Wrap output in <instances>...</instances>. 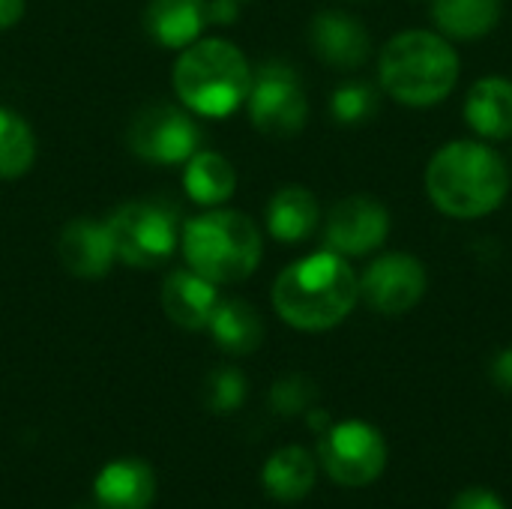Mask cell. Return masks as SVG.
Instances as JSON below:
<instances>
[{"label":"cell","instance_id":"cell-1","mask_svg":"<svg viewBox=\"0 0 512 509\" xmlns=\"http://www.w3.org/2000/svg\"><path fill=\"white\" fill-rule=\"evenodd\" d=\"M360 300V279L336 252H315L294 261L273 285L279 318L297 330L321 333L342 324Z\"/></svg>","mask_w":512,"mask_h":509},{"label":"cell","instance_id":"cell-2","mask_svg":"<svg viewBox=\"0 0 512 509\" xmlns=\"http://www.w3.org/2000/svg\"><path fill=\"white\" fill-rule=\"evenodd\" d=\"M432 204L453 219H480L498 210L510 192V168L480 141H453L441 147L426 168Z\"/></svg>","mask_w":512,"mask_h":509},{"label":"cell","instance_id":"cell-3","mask_svg":"<svg viewBox=\"0 0 512 509\" xmlns=\"http://www.w3.org/2000/svg\"><path fill=\"white\" fill-rule=\"evenodd\" d=\"M378 75L381 87L396 102L429 108L453 93L459 81V54L441 33L405 30L384 45Z\"/></svg>","mask_w":512,"mask_h":509},{"label":"cell","instance_id":"cell-4","mask_svg":"<svg viewBox=\"0 0 512 509\" xmlns=\"http://www.w3.org/2000/svg\"><path fill=\"white\" fill-rule=\"evenodd\" d=\"M174 90L186 108L204 117H225L240 108L252 90V69L243 51L225 39L186 45L174 63Z\"/></svg>","mask_w":512,"mask_h":509},{"label":"cell","instance_id":"cell-5","mask_svg":"<svg viewBox=\"0 0 512 509\" xmlns=\"http://www.w3.org/2000/svg\"><path fill=\"white\" fill-rule=\"evenodd\" d=\"M180 243L189 270L213 285L243 282L261 261V234L255 222L234 210H216L186 222Z\"/></svg>","mask_w":512,"mask_h":509},{"label":"cell","instance_id":"cell-6","mask_svg":"<svg viewBox=\"0 0 512 509\" xmlns=\"http://www.w3.org/2000/svg\"><path fill=\"white\" fill-rule=\"evenodd\" d=\"M108 231H111L117 258L138 270L162 267L180 243L177 210L165 201L123 204L108 219Z\"/></svg>","mask_w":512,"mask_h":509},{"label":"cell","instance_id":"cell-7","mask_svg":"<svg viewBox=\"0 0 512 509\" xmlns=\"http://www.w3.org/2000/svg\"><path fill=\"white\" fill-rule=\"evenodd\" d=\"M318 459L333 483L345 489H363L384 474L387 441L363 420L333 423L318 441Z\"/></svg>","mask_w":512,"mask_h":509},{"label":"cell","instance_id":"cell-8","mask_svg":"<svg viewBox=\"0 0 512 509\" xmlns=\"http://www.w3.org/2000/svg\"><path fill=\"white\" fill-rule=\"evenodd\" d=\"M126 144L144 162L177 165V162H189L192 153H198L201 129L186 111L165 102H153L144 105L129 120Z\"/></svg>","mask_w":512,"mask_h":509},{"label":"cell","instance_id":"cell-9","mask_svg":"<svg viewBox=\"0 0 512 509\" xmlns=\"http://www.w3.org/2000/svg\"><path fill=\"white\" fill-rule=\"evenodd\" d=\"M246 102L255 129L270 138H291L306 126L309 102L297 72L285 63H264L258 75H252Z\"/></svg>","mask_w":512,"mask_h":509},{"label":"cell","instance_id":"cell-10","mask_svg":"<svg viewBox=\"0 0 512 509\" xmlns=\"http://www.w3.org/2000/svg\"><path fill=\"white\" fill-rule=\"evenodd\" d=\"M426 267L405 252H390L366 267L360 276V300L378 315H405L426 294Z\"/></svg>","mask_w":512,"mask_h":509},{"label":"cell","instance_id":"cell-11","mask_svg":"<svg viewBox=\"0 0 512 509\" xmlns=\"http://www.w3.org/2000/svg\"><path fill=\"white\" fill-rule=\"evenodd\" d=\"M390 234V213L384 204L366 195H351L342 198L330 216H327V249L336 255H369L378 246H384Z\"/></svg>","mask_w":512,"mask_h":509},{"label":"cell","instance_id":"cell-12","mask_svg":"<svg viewBox=\"0 0 512 509\" xmlns=\"http://www.w3.org/2000/svg\"><path fill=\"white\" fill-rule=\"evenodd\" d=\"M309 42L315 54L336 69H357L369 60L372 39L363 21L348 12H321L309 27Z\"/></svg>","mask_w":512,"mask_h":509},{"label":"cell","instance_id":"cell-13","mask_svg":"<svg viewBox=\"0 0 512 509\" xmlns=\"http://www.w3.org/2000/svg\"><path fill=\"white\" fill-rule=\"evenodd\" d=\"M57 255H60V264L72 276H81V279L105 276L117 258L108 222H93V219L66 222L57 240Z\"/></svg>","mask_w":512,"mask_h":509},{"label":"cell","instance_id":"cell-14","mask_svg":"<svg viewBox=\"0 0 512 509\" xmlns=\"http://www.w3.org/2000/svg\"><path fill=\"white\" fill-rule=\"evenodd\" d=\"M219 306V291L195 270H171L162 285V309L183 330H204Z\"/></svg>","mask_w":512,"mask_h":509},{"label":"cell","instance_id":"cell-15","mask_svg":"<svg viewBox=\"0 0 512 509\" xmlns=\"http://www.w3.org/2000/svg\"><path fill=\"white\" fill-rule=\"evenodd\" d=\"M93 498L99 509H150L156 498V477L147 462L117 459L93 480Z\"/></svg>","mask_w":512,"mask_h":509},{"label":"cell","instance_id":"cell-16","mask_svg":"<svg viewBox=\"0 0 512 509\" xmlns=\"http://www.w3.org/2000/svg\"><path fill=\"white\" fill-rule=\"evenodd\" d=\"M207 24V0H153L144 12V30L165 48H186Z\"/></svg>","mask_w":512,"mask_h":509},{"label":"cell","instance_id":"cell-17","mask_svg":"<svg viewBox=\"0 0 512 509\" xmlns=\"http://www.w3.org/2000/svg\"><path fill=\"white\" fill-rule=\"evenodd\" d=\"M315 480H318V465H315L312 453L297 444L276 450L261 471L264 489L270 492V498H276L282 504L303 501L315 489Z\"/></svg>","mask_w":512,"mask_h":509},{"label":"cell","instance_id":"cell-18","mask_svg":"<svg viewBox=\"0 0 512 509\" xmlns=\"http://www.w3.org/2000/svg\"><path fill=\"white\" fill-rule=\"evenodd\" d=\"M465 120L483 138H510L512 135V81L489 75L480 78L465 99Z\"/></svg>","mask_w":512,"mask_h":509},{"label":"cell","instance_id":"cell-19","mask_svg":"<svg viewBox=\"0 0 512 509\" xmlns=\"http://www.w3.org/2000/svg\"><path fill=\"white\" fill-rule=\"evenodd\" d=\"M318 219H321L318 201L303 186H285L267 204V231L279 243H288V246L312 237V231L318 228Z\"/></svg>","mask_w":512,"mask_h":509},{"label":"cell","instance_id":"cell-20","mask_svg":"<svg viewBox=\"0 0 512 509\" xmlns=\"http://www.w3.org/2000/svg\"><path fill=\"white\" fill-rule=\"evenodd\" d=\"M207 330L222 351L237 357L258 351L264 342V321L246 300H219Z\"/></svg>","mask_w":512,"mask_h":509},{"label":"cell","instance_id":"cell-21","mask_svg":"<svg viewBox=\"0 0 512 509\" xmlns=\"http://www.w3.org/2000/svg\"><path fill=\"white\" fill-rule=\"evenodd\" d=\"M504 0H432V21L441 36L480 39L501 21Z\"/></svg>","mask_w":512,"mask_h":509},{"label":"cell","instance_id":"cell-22","mask_svg":"<svg viewBox=\"0 0 512 509\" xmlns=\"http://www.w3.org/2000/svg\"><path fill=\"white\" fill-rule=\"evenodd\" d=\"M183 186H186L189 198L198 204H222L234 195L237 174L225 156H219L213 150H198L186 162Z\"/></svg>","mask_w":512,"mask_h":509},{"label":"cell","instance_id":"cell-23","mask_svg":"<svg viewBox=\"0 0 512 509\" xmlns=\"http://www.w3.org/2000/svg\"><path fill=\"white\" fill-rule=\"evenodd\" d=\"M36 156L33 129L9 108H0V180H15L30 171Z\"/></svg>","mask_w":512,"mask_h":509},{"label":"cell","instance_id":"cell-24","mask_svg":"<svg viewBox=\"0 0 512 509\" xmlns=\"http://www.w3.org/2000/svg\"><path fill=\"white\" fill-rule=\"evenodd\" d=\"M330 111L342 126H360L369 117H375L378 111V90L366 81H348L342 84L333 99H330Z\"/></svg>","mask_w":512,"mask_h":509},{"label":"cell","instance_id":"cell-25","mask_svg":"<svg viewBox=\"0 0 512 509\" xmlns=\"http://www.w3.org/2000/svg\"><path fill=\"white\" fill-rule=\"evenodd\" d=\"M246 402V378L240 369H216L204 381V405L213 414H231Z\"/></svg>","mask_w":512,"mask_h":509},{"label":"cell","instance_id":"cell-26","mask_svg":"<svg viewBox=\"0 0 512 509\" xmlns=\"http://www.w3.org/2000/svg\"><path fill=\"white\" fill-rule=\"evenodd\" d=\"M315 396H318V387L306 375H285L273 384L270 405L276 414L294 417V414H306L315 405Z\"/></svg>","mask_w":512,"mask_h":509},{"label":"cell","instance_id":"cell-27","mask_svg":"<svg viewBox=\"0 0 512 509\" xmlns=\"http://www.w3.org/2000/svg\"><path fill=\"white\" fill-rule=\"evenodd\" d=\"M450 509H507L504 501L498 498V492L492 489H465L456 495V501L450 504Z\"/></svg>","mask_w":512,"mask_h":509},{"label":"cell","instance_id":"cell-28","mask_svg":"<svg viewBox=\"0 0 512 509\" xmlns=\"http://www.w3.org/2000/svg\"><path fill=\"white\" fill-rule=\"evenodd\" d=\"M240 15V3L234 0H207V24H231Z\"/></svg>","mask_w":512,"mask_h":509},{"label":"cell","instance_id":"cell-29","mask_svg":"<svg viewBox=\"0 0 512 509\" xmlns=\"http://www.w3.org/2000/svg\"><path fill=\"white\" fill-rule=\"evenodd\" d=\"M492 381H495L504 393H512V348H504V351L492 360Z\"/></svg>","mask_w":512,"mask_h":509},{"label":"cell","instance_id":"cell-30","mask_svg":"<svg viewBox=\"0 0 512 509\" xmlns=\"http://www.w3.org/2000/svg\"><path fill=\"white\" fill-rule=\"evenodd\" d=\"M24 15V0H0V30H9Z\"/></svg>","mask_w":512,"mask_h":509},{"label":"cell","instance_id":"cell-31","mask_svg":"<svg viewBox=\"0 0 512 509\" xmlns=\"http://www.w3.org/2000/svg\"><path fill=\"white\" fill-rule=\"evenodd\" d=\"M330 414L327 411H309V429H315L318 435H324L330 429Z\"/></svg>","mask_w":512,"mask_h":509},{"label":"cell","instance_id":"cell-32","mask_svg":"<svg viewBox=\"0 0 512 509\" xmlns=\"http://www.w3.org/2000/svg\"><path fill=\"white\" fill-rule=\"evenodd\" d=\"M234 3H240V6H243V3H249V0H234Z\"/></svg>","mask_w":512,"mask_h":509}]
</instances>
